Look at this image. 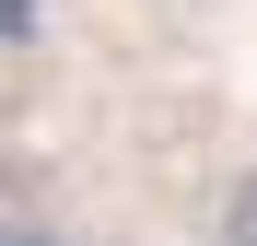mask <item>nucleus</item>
Instances as JSON below:
<instances>
[{
    "instance_id": "nucleus-1",
    "label": "nucleus",
    "mask_w": 257,
    "mask_h": 246,
    "mask_svg": "<svg viewBox=\"0 0 257 246\" xmlns=\"http://www.w3.org/2000/svg\"><path fill=\"white\" fill-rule=\"evenodd\" d=\"M187 246H257V141L210 164V188L187 199Z\"/></svg>"
},
{
    "instance_id": "nucleus-2",
    "label": "nucleus",
    "mask_w": 257,
    "mask_h": 246,
    "mask_svg": "<svg viewBox=\"0 0 257 246\" xmlns=\"http://www.w3.org/2000/svg\"><path fill=\"white\" fill-rule=\"evenodd\" d=\"M0 246H94V211L47 176H12L0 188Z\"/></svg>"
}]
</instances>
